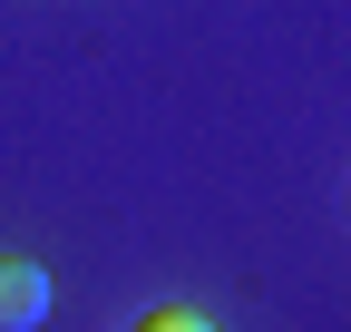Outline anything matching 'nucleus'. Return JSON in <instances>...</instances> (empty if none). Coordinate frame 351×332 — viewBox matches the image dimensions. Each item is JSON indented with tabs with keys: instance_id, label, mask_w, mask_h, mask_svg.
<instances>
[{
	"instance_id": "1",
	"label": "nucleus",
	"mask_w": 351,
	"mask_h": 332,
	"mask_svg": "<svg viewBox=\"0 0 351 332\" xmlns=\"http://www.w3.org/2000/svg\"><path fill=\"white\" fill-rule=\"evenodd\" d=\"M29 322H49V264L0 254V332H29Z\"/></svg>"
}]
</instances>
